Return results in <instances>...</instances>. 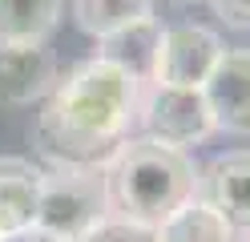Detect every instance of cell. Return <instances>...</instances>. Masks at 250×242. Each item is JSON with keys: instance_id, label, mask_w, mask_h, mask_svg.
Wrapping results in <instances>:
<instances>
[{"instance_id": "cell-1", "label": "cell", "mask_w": 250, "mask_h": 242, "mask_svg": "<svg viewBox=\"0 0 250 242\" xmlns=\"http://www.w3.org/2000/svg\"><path fill=\"white\" fill-rule=\"evenodd\" d=\"M137 93L142 81L105 57L73 65L44 93L33 145L53 166H105L137 121Z\"/></svg>"}, {"instance_id": "cell-2", "label": "cell", "mask_w": 250, "mask_h": 242, "mask_svg": "<svg viewBox=\"0 0 250 242\" xmlns=\"http://www.w3.org/2000/svg\"><path fill=\"white\" fill-rule=\"evenodd\" d=\"M198 190V170L186 150L158 137H125L105 157V198L109 214L162 226Z\"/></svg>"}, {"instance_id": "cell-3", "label": "cell", "mask_w": 250, "mask_h": 242, "mask_svg": "<svg viewBox=\"0 0 250 242\" xmlns=\"http://www.w3.org/2000/svg\"><path fill=\"white\" fill-rule=\"evenodd\" d=\"M105 214H109L105 166H65V161H57L53 170H41L37 226L77 238Z\"/></svg>"}, {"instance_id": "cell-4", "label": "cell", "mask_w": 250, "mask_h": 242, "mask_svg": "<svg viewBox=\"0 0 250 242\" xmlns=\"http://www.w3.org/2000/svg\"><path fill=\"white\" fill-rule=\"evenodd\" d=\"M137 121H142L146 137H158L166 145H198L214 133V113L206 105L202 89L186 85H162V81H146L137 93Z\"/></svg>"}, {"instance_id": "cell-5", "label": "cell", "mask_w": 250, "mask_h": 242, "mask_svg": "<svg viewBox=\"0 0 250 242\" xmlns=\"http://www.w3.org/2000/svg\"><path fill=\"white\" fill-rule=\"evenodd\" d=\"M226 48L218 41L214 28L202 24H174L162 28L158 37V53H153V77L162 85H186V89H202V81L210 77Z\"/></svg>"}, {"instance_id": "cell-6", "label": "cell", "mask_w": 250, "mask_h": 242, "mask_svg": "<svg viewBox=\"0 0 250 242\" xmlns=\"http://www.w3.org/2000/svg\"><path fill=\"white\" fill-rule=\"evenodd\" d=\"M214 129L250 133V48H226L210 77L202 81Z\"/></svg>"}, {"instance_id": "cell-7", "label": "cell", "mask_w": 250, "mask_h": 242, "mask_svg": "<svg viewBox=\"0 0 250 242\" xmlns=\"http://www.w3.org/2000/svg\"><path fill=\"white\" fill-rule=\"evenodd\" d=\"M194 198L210 202L234 230H250V150L218 154L198 174Z\"/></svg>"}, {"instance_id": "cell-8", "label": "cell", "mask_w": 250, "mask_h": 242, "mask_svg": "<svg viewBox=\"0 0 250 242\" xmlns=\"http://www.w3.org/2000/svg\"><path fill=\"white\" fill-rule=\"evenodd\" d=\"M57 81V57L49 44L0 41V105H33Z\"/></svg>"}, {"instance_id": "cell-9", "label": "cell", "mask_w": 250, "mask_h": 242, "mask_svg": "<svg viewBox=\"0 0 250 242\" xmlns=\"http://www.w3.org/2000/svg\"><path fill=\"white\" fill-rule=\"evenodd\" d=\"M41 170L24 157H0V234L37 222Z\"/></svg>"}, {"instance_id": "cell-10", "label": "cell", "mask_w": 250, "mask_h": 242, "mask_svg": "<svg viewBox=\"0 0 250 242\" xmlns=\"http://www.w3.org/2000/svg\"><path fill=\"white\" fill-rule=\"evenodd\" d=\"M158 37H162V24L153 21V16H146V21L121 28V32H113V37H101V41H97V44H101L97 57L121 65L125 73H133V77L146 85V81L153 77V53H158Z\"/></svg>"}, {"instance_id": "cell-11", "label": "cell", "mask_w": 250, "mask_h": 242, "mask_svg": "<svg viewBox=\"0 0 250 242\" xmlns=\"http://www.w3.org/2000/svg\"><path fill=\"white\" fill-rule=\"evenodd\" d=\"M61 21V0H0V41L44 44Z\"/></svg>"}, {"instance_id": "cell-12", "label": "cell", "mask_w": 250, "mask_h": 242, "mask_svg": "<svg viewBox=\"0 0 250 242\" xmlns=\"http://www.w3.org/2000/svg\"><path fill=\"white\" fill-rule=\"evenodd\" d=\"M234 234L238 230L202 198H190L158 226V242H234Z\"/></svg>"}, {"instance_id": "cell-13", "label": "cell", "mask_w": 250, "mask_h": 242, "mask_svg": "<svg viewBox=\"0 0 250 242\" xmlns=\"http://www.w3.org/2000/svg\"><path fill=\"white\" fill-rule=\"evenodd\" d=\"M153 16V0H73V21L89 37H113L137 21Z\"/></svg>"}, {"instance_id": "cell-14", "label": "cell", "mask_w": 250, "mask_h": 242, "mask_svg": "<svg viewBox=\"0 0 250 242\" xmlns=\"http://www.w3.org/2000/svg\"><path fill=\"white\" fill-rule=\"evenodd\" d=\"M73 242H158V226H142V222H129V218H117V214H105L81 230Z\"/></svg>"}, {"instance_id": "cell-15", "label": "cell", "mask_w": 250, "mask_h": 242, "mask_svg": "<svg viewBox=\"0 0 250 242\" xmlns=\"http://www.w3.org/2000/svg\"><path fill=\"white\" fill-rule=\"evenodd\" d=\"M210 8L218 21H226L230 28L250 32V0H210Z\"/></svg>"}, {"instance_id": "cell-16", "label": "cell", "mask_w": 250, "mask_h": 242, "mask_svg": "<svg viewBox=\"0 0 250 242\" xmlns=\"http://www.w3.org/2000/svg\"><path fill=\"white\" fill-rule=\"evenodd\" d=\"M0 242H73V238L57 234V230H44V226H37V222H28V226H21V230H12V234H0Z\"/></svg>"}, {"instance_id": "cell-17", "label": "cell", "mask_w": 250, "mask_h": 242, "mask_svg": "<svg viewBox=\"0 0 250 242\" xmlns=\"http://www.w3.org/2000/svg\"><path fill=\"white\" fill-rule=\"evenodd\" d=\"M234 242H250V230H242V238H238V234H234Z\"/></svg>"}, {"instance_id": "cell-18", "label": "cell", "mask_w": 250, "mask_h": 242, "mask_svg": "<svg viewBox=\"0 0 250 242\" xmlns=\"http://www.w3.org/2000/svg\"><path fill=\"white\" fill-rule=\"evenodd\" d=\"M174 4H198V0H174Z\"/></svg>"}]
</instances>
